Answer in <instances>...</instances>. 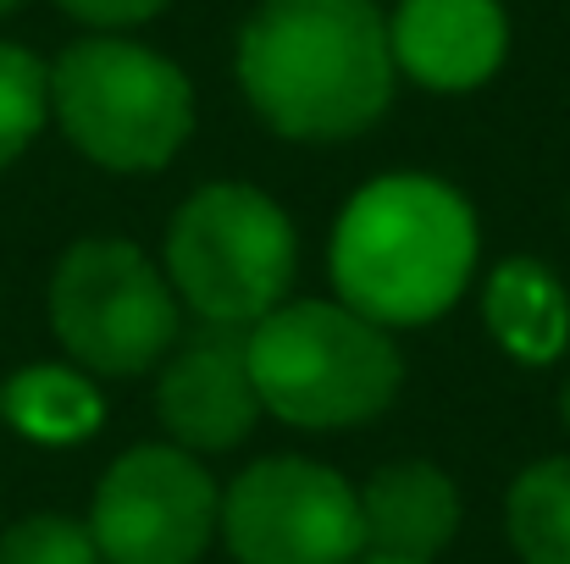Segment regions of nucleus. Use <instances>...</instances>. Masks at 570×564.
<instances>
[{
  "instance_id": "f257e3e1",
  "label": "nucleus",
  "mask_w": 570,
  "mask_h": 564,
  "mask_svg": "<svg viewBox=\"0 0 570 564\" xmlns=\"http://www.w3.org/2000/svg\"><path fill=\"white\" fill-rule=\"evenodd\" d=\"M249 106L288 139L366 133L393 100V44L372 0H261L238 39Z\"/></svg>"
},
{
  "instance_id": "f03ea898",
  "label": "nucleus",
  "mask_w": 570,
  "mask_h": 564,
  "mask_svg": "<svg viewBox=\"0 0 570 564\" xmlns=\"http://www.w3.org/2000/svg\"><path fill=\"white\" fill-rule=\"evenodd\" d=\"M476 216L438 178L399 172L366 184L333 227V283L377 327L438 321L471 283Z\"/></svg>"
},
{
  "instance_id": "7ed1b4c3",
  "label": "nucleus",
  "mask_w": 570,
  "mask_h": 564,
  "mask_svg": "<svg viewBox=\"0 0 570 564\" xmlns=\"http://www.w3.org/2000/svg\"><path fill=\"white\" fill-rule=\"evenodd\" d=\"M244 355H249L261 409L311 432L361 426L382 415L404 376L399 349L377 321L322 299L266 310L244 338Z\"/></svg>"
},
{
  "instance_id": "20e7f679",
  "label": "nucleus",
  "mask_w": 570,
  "mask_h": 564,
  "mask_svg": "<svg viewBox=\"0 0 570 564\" xmlns=\"http://www.w3.org/2000/svg\"><path fill=\"white\" fill-rule=\"evenodd\" d=\"M50 111L61 133L111 172H156L194 133L189 78L128 39H78L50 67Z\"/></svg>"
},
{
  "instance_id": "39448f33",
  "label": "nucleus",
  "mask_w": 570,
  "mask_h": 564,
  "mask_svg": "<svg viewBox=\"0 0 570 564\" xmlns=\"http://www.w3.org/2000/svg\"><path fill=\"white\" fill-rule=\"evenodd\" d=\"M167 271L210 327H255L294 283V227L261 188L210 184L173 216Z\"/></svg>"
},
{
  "instance_id": "423d86ee",
  "label": "nucleus",
  "mask_w": 570,
  "mask_h": 564,
  "mask_svg": "<svg viewBox=\"0 0 570 564\" xmlns=\"http://www.w3.org/2000/svg\"><path fill=\"white\" fill-rule=\"evenodd\" d=\"M50 327L78 366L139 376L178 338V305L167 277L134 244L83 238L50 277Z\"/></svg>"
},
{
  "instance_id": "0eeeda50",
  "label": "nucleus",
  "mask_w": 570,
  "mask_h": 564,
  "mask_svg": "<svg viewBox=\"0 0 570 564\" xmlns=\"http://www.w3.org/2000/svg\"><path fill=\"white\" fill-rule=\"evenodd\" d=\"M238 564H355L366 554L361 493L316 459H261L222 498Z\"/></svg>"
},
{
  "instance_id": "6e6552de",
  "label": "nucleus",
  "mask_w": 570,
  "mask_h": 564,
  "mask_svg": "<svg viewBox=\"0 0 570 564\" xmlns=\"http://www.w3.org/2000/svg\"><path fill=\"white\" fill-rule=\"evenodd\" d=\"M222 521L216 482L189 448H128L95 487L89 537L106 564H194Z\"/></svg>"
},
{
  "instance_id": "1a4fd4ad",
  "label": "nucleus",
  "mask_w": 570,
  "mask_h": 564,
  "mask_svg": "<svg viewBox=\"0 0 570 564\" xmlns=\"http://www.w3.org/2000/svg\"><path fill=\"white\" fill-rule=\"evenodd\" d=\"M156 409L167 420V432L199 448V454H222L238 448L261 415V393L249 376V355L238 327H222L210 338H194L189 349L161 372L156 387Z\"/></svg>"
},
{
  "instance_id": "9d476101",
  "label": "nucleus",
  "mask_w": 570,
  "mask_h": 564,
  "mask_svg": "<svg viewBox=\"0 0 570 564\" xmlns=\"http://www.w3.org/2000/svg\"><path fill=\"white\" fill-rule=\"evenodd\" d=\"M387 44L393 67H404L415 83L460 95L499 72L510 22L499 0H399Z\"/></svg>"
},
{
  "instance_id": "9b49d317",
  "label": "nucleus",
  "mask_w": 570,
  "mask_h": 564,
  "mask_svg": "<svg viewBox=\"0 0 570 564\" xmlns=\"http://www.w3.org/2000/svg\"><path fill=\"white\" fill-rule=\"evenodd\" d=\"M361 526L372 554L432 564L460 532V493L426 459L382 465L361 493Z\"/></svg>"
},
{
  "instance_id": "f8f14e48",
  "label": "nucleus",
  "mask_w": 570,
  "mask_h": 564,
  "mask_svg": "<svg viewBox=\"0 0 570 564\" xmlns=\"http://www.w3.org/2000/svg\"><path fill=\"white\" fill-rule=\"evenodd\" d=\"M488 327L515 360H554L570 338V299L543 260H504L488 277Z\"/></svg>"
},
{
  "instance_id": "ddd939ff",
  "label": "nucleus",
  "mask_w": 570,
  "mask_h": 564,
  "mask_svg": "<svg viewBox=\"0 0 570 564\" xmlns=\"http://www.w3.org/2000/svg\"><path fill=\"white\" fill-rule=\"evenodd\" d=\"M0 409L33 443H78L100 426L95 387L78 372H61V366H33V372L11 376L6 393H0Z\"/></svg>"
},
{
  "instance_id": "4468645a",
  "label": "nucleus",
  "mask_w": 570,
  "mask_h": 564,
  "mask_svg": "<svg viewBox=\"0 0 570 564\" xmlns=\"http://www.w3.org/2000/svg\"><path fill=\"white\" fill-rule=\"evenodd\" d=\"M504 526L521 564H570V459H538L515 476Z\"/></svg>"
},
{
  "instance_id": "2eb2a0df",
  "label": "nucleus",
  "mask_w": 570,
  "mask_h": 564,
  "mask_svg": "<svg viewBox=\"0 0 570 564\" xmlns=\"http://www.w3.org/2000/svg\"><path fill=\"white\" fill-rule=\"evenodd\" d=\"M45 111H50V67L33 50L0 39V167H11L33 145Z\"/></svg>"
},
{
  "instance_id": "dca6fc26",
  "label": "nucleus",
  "mask_w": 570,
  "mask_h": 564,
  "mask_svg": "<svg viewBox=\"0 0 570 564\" xmlns=\"http://www.w3.org/2000/svg\"><path fill=\"white\" fill-rule=\"evenodd\" d=\"M0 564H106L89 526L67 515H28L0 537Z\"/></svg>"
},
{
  "instance_id": "f3484780",
  "label": "nucleus",
  "mask_w": 570,
  "mask_h": 564,
  "mask_svg": "<svg viewBox=\"0 0 570 564\" xmlns=\"http://www.w3.org/2000/svg\"><path fill=\"white\" fill-rule=\"evenodd\" d=\"M56 6L89 28H134V22H150L156 11H167V0H56Z\"/></svg>"
},
{
  "instance_id": "a211bd4d",
  "label": "nucleus",
  "mask_w": 570,
  "mask_h": 564,
  "mask_svg": "<svg viewBox=\"0 0 570 564\" xmlns=\"http://www.w3.org/2000/svg\"><path fill=\"white\" fill-rule=\"evenodd\" d=\"M355 564H421V560H387V554H372V560H355Z\"/></svg>"
},
{
  "instance_id": "6ab92c4d",
  "label": "nucleus",
  "mask_w": 570,
  "mask_h": 564,
  "mask_svg": "<svg viewBox=\"0 0 570 564\" xmlns=\"http://www.w3.org/2000/svg\"><path fill=\"white\" fill-rule=\"evenodd\" d=\"M560 420L570 426V382H566V393H560Z\"/></svg>"
},
{
  "instance_id": "aec40b11",
  "label": "nucleus",
  "mask_w": 570,
  "mask_h": 564,
  "mask_svg": "<svg viewBox=\"0 0 570 564\" xmlns=\"http://www.w3.org/2000/svg\"><path fill=\"white\" fill-rule=\"evenodd\" d=\"M17 6H22V0H0V17H11V11H17Z\"/></svg>"
}]
</instances>
